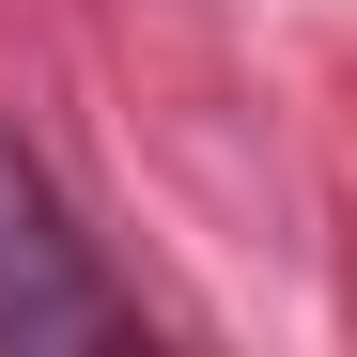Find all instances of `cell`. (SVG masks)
Here are the masks:
<instances>
[{"instance_id": "cell-1", "label": "cell", "mask_w": 357, "mask_h": 357, "mask_svg": "<svg viewBox=\"0 0 357 357\" xmlns=\"http://www.w3.org/2000/svg\"><path fill=\"white\" fill-rule=\"evenodd\" d=\"M109 342H155V311L109 280L63 171L0 125V357H109Z\"/></svg>"}]
</instances>
